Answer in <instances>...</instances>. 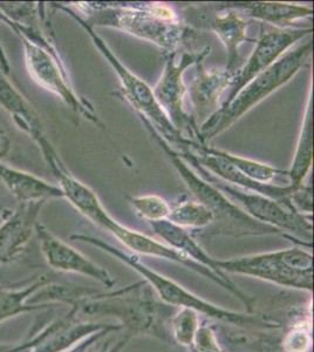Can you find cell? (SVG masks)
<instances>
[{
    "label": "cell",
    "instance_id": "6da1fadb",
    "mask_svg": "<svg viewBox=\"0 0 314 352\" xmlns=\"http://www.w3.org/2000/svg\"><path fill=\"white\" fill-rule=\"evenodd\" d=\"M80 12L87 13L84 19L92 28L107 26L139 36L159 46L166 56L176 50L187 34L172 10L164 5L148 6H108L96 3H73Z\"/></svg>",
    "mask_w": 314,
    "mask_h": 352
},
{
    "label": "cell",
    "instance_id": "7a4b0ae2",
    "mask_svg": "<svg viewBox=\"0 0 314 352\" xmlns=\"http://www.w3.org/2000/svg\"><path fill=\"white\" fill-rule=\"evenodd\" d=\"M311 54L312 41L282 54L275 64L271 65L243 88L227 107L217 109L204 121L199 133V142L205 144L221 133L225 132L256 104L287 84L309 63Z\"/></svg>",
    "mask_w": 314,
    "mask_h": 352
},
{
    "label": "cell",
    "instance_id": "3957f363",
    "mask_svg": "<svg viewBox=\"0 0 314 352\" xmlns=\"http://www.w3.org/2000/svg\"><path fill=\"white\" fill-rule=\"evenodd\" d=\"M24 45L25 64L33 81L64 101L76 114L101 124L92 104L76 94L68 72L47 28H30L20 33Z\"/></svg>",
    "mask_w": 314,
    "mask_h": 352
},
{
    "label": "cell",
    "instance_id": "277c9868",
    "mask_svg": "<svg viewBox=\"0 0 314 352\" xmlns=\"http://www.w3.org/2000/svg\"><path fill=\"white\" fill-rule=\"evenodd\" d=\"M142 121L151 135L154 136V139L159 142L161 148H164V152L169 155L176 170L187 184L188 188L190 189V192L194 194V197L197 199L199 204H203L204 207L212 214L214 223H218L217 229L219 232L230 234L234 236L280 234L278 229L252 219L240 207H238L237 204L232 202L224 192L216 188L214 184L208 182L202 176L197 175V173L188 166L187 162L176 153L175 149L169 146L154 131L148 121L144 119H142Z\"/></svg>",
    "mask_w": 314,
    "mask_h": 352
},
{
    "label": "cell",
    "instance_id": "5b68a950",
    "mask_svg": "<svg viewBox=\"0 0 314 352\" xmlns=\"http://www.w3.org/2000/svg\"><path fill=\"white\" fill-rule=\"evenodd\" d=\"M72 241H79L85 243L92 244L98 248L102 249L108 254H111L120 261L129 265L131 269H134L137 274L144 277L148 283L153 287V289L157 292L159 298L164 300V303L174 307H179L181 309H190L197 314H202L205 316L214 318V320L227 322L230 324L239 325V327H247V325H255L262 328H278V324H273L271 322H264L260 318L255 316H245L242 314L229 311L225 309L219 308L217 305H211L207 300H204L201 297H197L194 294H191L189 290L183 288L182 285L176 283L175 280H170L168 277L161 275L155 270L147 267L146 264L142 263L136 255H131L128 252H124L121 249L115 248L111 244L106 243L104 241L96 239V237L84 235V234H76L71 236Z\"/></svg>",
    "mask_w": 314,
    "mask_h": 352
},
{
    "label": "cell",
    "instance_id": "8992f818",
    "mask_svg": "<svg viewBox=\"0 0 314 352\" xmlns=\"http://www.w3.org/2000/svg\"><path fill=\"white\" fill-rule=\"evenodd\" d=\"M53 8L67 13L68 16L73 18L88 33V36H91L93 44L96 45L99 52L104 56V59L115 71L126 100L135 109L136 112L139 113V118L148 121L154 131L169 146L176 144V146H181V148H183L187 138L182 136V133L179 132L172 122L169 120L167 114L156 100L153 88L148 86V84H146L139 76H136L135 73L131 72L127 66H124L122 61L120 60L109 46L106 44V41L96 32L94 28L88 25L81 16H78L74 10L68 8L67 5L61 4H54Z\"/></svg>",
    "mask_w": 314,
    "mask_h": 352
},
{
    "label": "cell",
    "instance_id": "52a82bcc",
    "mask_svg": "<svg viewBox=\"0 0 314 352\" xmlns=\"http://www.w3.org/2000/svg\"><path fill=\"white\" fill-rule=\"evenodd\" d=\"M216 265L223 272L255 277L287 288L307 292L313 289V256L304 249L291 248L231 260H216Z\"/></svg>",
    "mask_w": 314,
    "mask_h": 352
},
{
    "label": "cell",
    "instance_id": "ba28073f",
    "mask_svg": "<svg viewBox=\"0 0 314 352\" xmlns=\"http://www.w3.org/2000/svg\"><path fill=\"white\" fill-rule=\"evenodd\" d=\"M199 169L201 176L208 182L214 184L216 188L224 192L232 202H238V207L250 215L252 219L267 224L270 227L290 232L302 240V243L310 247L312 243V223L310 217L297 212L292 204H284L256 192H243L240 189L234 188L223 181L216 179L199 164H191Z\"/></svg>",
    "mask_w": 314,
    "mask_h": 352
},
{
    "label": "cell",
    "instance_id": "9c48e42d",
    "mask_svg": "<svg viewBox=\"0 0 314 352\" xmlns=\"http://www.w3.org/2000/svg\"><path fill=\"white\" fill-rule=\"evenodd\" d=\"M40 152L44 156L48 168L56 176L63 197L67 199L73 207L82 214L86 219L99 226L101 228L107 229L108 224L114 220L104 209L96 192L88 186L78 180L72 173L68 170L64 161L61 160L53 144L48 141L46 135H43L36 141Z\"/></svg>",
    "mask_w": 314,
    "mask_h": 352
},
{
    "label": "cell",
    "instance_id": "30bf717a",
    "mask_svg": "<svg viewBox=\"0 0 314 352\" xmlns=\"http://www.w3.org/2000/svg\"><path fill=\"white\" fill-rule=\"evenodd\" d=\"M312 33V28H287L279 30L275 28L272 31L264 33L256 45L254 52L251 53L245 65L240 69L236 71L232 79L227 99L223 101L222 106L218 109L227 107L231 101L234 100L243 88L245 87L256 76L264 72L275 64L279 58L285 54L297 41Z\"/></svg>",
    "mask_w": 314,
    "mask_h": 352
},
{
    "label": "cell",
    "instance_id": "8fae6325",
    "mask_svg": "<svg viewBox=\"0 0 314 352\" xmlns=\"http://www.w3.org/2000/svg\"><path fill=\"white\" fill-rule=\"evenodd\" d=\"M210 53V48L201 52L183 53L179 61L176 60V53L167 56L164 71L155 88L153 89L156 100L167 114L169 120L179 132L191 127V119L184 111V96L187 87L183 76L188 68L199 65Z\"/></svg>",
    "mask_w": 314,
    "mask_h": 352
},
{
    "label": "cell",
    "instance_id": "7c38bea8",
    "mask_svg": "<svg viewBox=\"0 0 314 352\" xmlns=\"http://www.w3.org/2000/svg\"><path fill=\"white\" fill-rule=\"evenodd\" d=\"M39 240L40 252L51 268L56 272L78 274L91 277L107 288L115 285L114 280L104 268L94 263L76 249L54 236L43 224L38 223L36 228Z\"/></svg>",
    "mask_w": 314,
    "mask_h": 352
},
{
    "label": "cell",
    "instance_id": "4fadbf2b",
    "mask_svg": "<svg viewBox=\"0 0 314 352\" xmlns=\"http://www.w3.org/2000/svg\"><path fill=\"white\" fill-rule=\"evenodd\" d=\"M45 202L19 204L0 224V264L11 263L27 247L38 226Z\"/></svg>",
    "mask_w": 314,
    "mask_h": 352
},
{
    "label": "cell",
    "instance_id": "5bb4252c",
    "mask_svg": "<svg viewBox=\"0 0 314 352\" xmlns=\"http://www.w3.org/2000/svg\"><path fill=\"white\" fill-rule=\"evenodd\" d=\"M0 181L19 204L45 202L63 197L58 186L30 173L13 168L0 161Z\"/></svg>",
    "mask_w": 314,
    "mask_h": 352
},
{
    "label": "cell",
    "instance_id": "9a60e30c",
    "mask_svg": "<svg viewBox=\"0 0 314 352\" xmlns=\"http://www.w3.org/2000/svg\"><path fill=\"white\" fill-rule=\"evenodd\" d=\"M6 73L0 68V104L11 116L14 124L36 142L45 135L41 120L31 104L8 80Z\"/></svg>",
    "mask_w": 314,
    "mask_h": 352
},
{
    "label": "cell",
    "instance_id": "2e32d148",
    "mask_svg": "<svg viewBox=\"0 0 314 352\" xmlns=\"http://www.w3.org/2000/svg\"><path fill=\"white\" fill-rule=\"evenodd\" d=\"M153 232H155L156 236H159L164 243L167 244L177 252H182L183 255L189 257L196 263L203 265L205 268L210 269L216 272L217 275L230 280L225 272H221L216 265L215 258L208 254L199 242L191 236L190 232L187 229L181 228L176 224L171 223L168 220L157 221V222H149Z\"/></svg>",
    "mask_w": 314,
    "mask_h": 352
},
{
    "label": "cell",
    "instance_id": "e0dca14e",
    "mask_svg": "<svg viewBox=\"0 0 314 352\" xmlns=\"http://www.w3.org/2000/svg\"><path fill=\"white\" fill-rule=\"evenodd\" d=\"M47 276L34 277L19 285H0V323L14 318L26 312L47 308L51 305H30L28 300L39 289L49 283Z\"/></svg>",
    "mask_w": 314,
    "mask_h": 352
},
{
    "label": "cell",
    "instance_id": "ac0fdd59",
    "mask_svg": "<svg viewBox=\"0 0 314 352\" xmlns=\"http://www.w3.org/2000/svg\"><path fill=\"white\" fill-rule=\"evenodd\" d=\"M197 66L199 74L191 88V98L199 116H205L207 120L209 111H212V114L217 111L216 106L219 98L227 87H230L234 76L225 69L208 72L201 64Z\"/></svg>",
    "mask_w": 314,
    "mask_h": 352
},
{
    "label": "cell",
    "instance_id": "d6986e66",
    "mask_svg": "<svg viewBox=\"0 0 314 352\" xmlns=\"http://www.w3.org/2000/svg\"><path fill=\"white\" fill-rule=\"evenodd\" d=\"M247 25L249 21L234 11L221 16L217 14L210 21L211 30L217 34L219 41H222L227 50V64L225 71L230 73L231 76H235L236 74V67L239 59V46L249 41L247 36Z\"/></svg>",
    "mask_w": 314,
    "mask_h": 352
},
{
    "label": "cell",
    "instance_id": "ffe728a7",
    "mask_svg": "<svg viewBox=\"0 0 314 352\" xmlns=\"http://www.w3.org/2000/svg\"><path fill=\"white\" fill-rule=\"evenodd\" d=\"M238 8L247 10L249 16L258 21L275 25L279 30L290 28L295 21H302L313 14V8L307 5L278 3V1H260L236 4Z\"/></svg>",
    "mask_w": 314,
    "mask_h": 352
},
{
    "label": "cell",
    "instance_id": "44dd1931",
    "mask_svg": "<svg viewBox=\"0 0 314 352\" xmlns=\"http://www.w3.org/2000/svg\"><path fill=\"white\" fill-rule=\"evenodd\" d=\"M313 162V131H312V111L311 102L307 106L306 114L302 124V132L299 135L295 159L292 167L287 172L289 184L293 189L304 186V181L310 173Z\"/></svg>",
    "mask_w": 314,
    "mask_h": 352
},
{
    "label": "cell",
    "instance_id": "7402d4cb",
    "mask_svg": "<svg viewBox=\"0 0 314 352\" xmlns=\"http://www.w3.org/2000/svg\"><path fill=\"white\" fill-rule=\"evenodd\" d=\"M167 220L184 229L207 228L214 223L212 214L199 201H186L176 204L170 209Z\"/></svg>",
    "mask_w": 314,
    "mask_h": 352
},
{
    "label": "cell",
    "instance_id": "603a6c76",
    "mask_svg": "<svg viewBox=\"0 0 314 352\" xmlns=\"http://www.w3.org/2000/svg\"><path fill=\"white\" fill-rule=\"evenodd\" d=\"M217 151H218L219 155H222L225 160L229 161L235 168L238 169L239 172L247 175L251 180L257 181L260 184H275L273 181L277 179V176H287V172L279 170L275 167H271L269 164L245 159L242 156L234 155V154L224 152L221 149H217Z\"/></svg>",
    "mask_w": 314,
    "mask_h": 352
},
{
    "label": "cell",
    "instance_id": "cb8c5ba5",
    "mask_svg": "<svg viewBox=\"0 0 314 352\" xmlns=\"http://www.w3.org/2000/svg\"><path fill=\"white\" fill-rule=\"evenodd\" d=\"M199 329L197 312L190 309H181V311L171 318V333L176 342L186 348H192Z\"/></svg>",
    "mask_w": 314,
    "mask_h": 352
},
{
    "label": "cell",
    "instance_id": "d4e9b609",
    "mask_svg": "<svg viewBox=\"0 0 314 352\" xmlns=\"http://www.w3.org/2000/svg\"><path fill=\"white\" fill-rule=\"evenodd\" d=\"M129 202L136 214L148 222L167 220L170 212V204L157 195L129 197Z\"/></svg>",
    "mask_w": 314,
    "mask_h": 352
},
{
    "label": "cell",
    "instance_id": "484cf974",
    "mask_svg": "<svg viewBox=\"0 0 314 352\" xmlns=\"http://www.w3.org/2000/svg\"><path fill=\"white\" fill-rule=\"evenodd\" d=\"M282 343L287 352H306L311 346L310 327H295L287 333Z\"/></svg>",
    "mask_w": 314,
    "mask_h": 352
},
{
    "label": "cell",
    "instance_id": "4316f807",
    "mask_svg": "<svg viewBox=\"0 0 314 352\" xmlns=\"http://www.w3.org/2000/svg\"><path fill=\"white\" fill-rule=\"evenodd\" d=\"M191 350L192 352H224L219 346L215 333L208 327H199Z\"/></svg>",
    "mask_w": 314,
    "mask_h": 352
},
{
    "label": "cell",
    "instance_id": "83f0119b",
    "mask_svg": "<svg viewBox=\"0 0 314 352\" xmlns=\"http://www.w3.org/2000/svg\"><path fill=\"white\" fill-rule=\"evenodd\" d=\"M290 202L293 208L304 215H311L312 212V190L310 187L302 186L299 188L293 189L291 194Z\"/></svg>",
    "mask_w": 314,
    "mask_h": 352
},
{
    "label": "cell",
    "instance_id": "f1b7e54d",
    "mask_svg": "<svg viewBox=\"0 0 314 352\" xmlns=\"http://www.w3.org/2000/svg\"><path fill=\"white\" fill-rule=\"evenodd\" d=\"M117 330H120V329H106L102 331L96 332L87 338H85L84 340L79 342L78 344L73 345L72 348L67 349V350L63 352H87L88 349L91 348L94 343H96L100 338L106 336L111 331H117Z\"/></svg>",
    "mask_w": 314,
    "mask_h": 352
},
{
    "label": "cell",
    "instance_id": "f546056e",
    "mask_svg": "<svg viewBox=\"0 0 314 352\" xmlns=\"http://www.w3.org/2000/svg\"><path fill=\"white\" fill-rule=\"evenodd\" d=\"M12 142L10 139L8 131L5 129L4 124L0 121V161L5 159L8 155V153L11 151Z\"/></svg>",
    "mask_w": 314,
    "mask_h": 352
},
{
    "label": "cell",
    "instance_id": "4dcf8cb0",
    "mask_svg": "<svg viewBox=\"0 0 314 352\" xmlns=\"http://www.w3.org/2000/svg\"><path fill=\"white\" fill-rule=\"evenodd\" d=\"M131 337V336L124 337V338L120 340L119 342H116V343L108 342L107 344H104L99 352H121V350L128 344Z\"/></svg>",
    "mask_w": 314,
    "mask_h": 352
},
{
    "label": "cell",
    "instance_id": "1f68e13d",
    "mask_svg": "<svg viewBox=\"0 0 314 352\" xmlns=\"http://www.w3.org/2000/svg\"><path fill=\"white\" fill-rule=\"evenodd\" d=\"M30 343L28 340L21 342L19 344H6V343H0V352H19L20 350L26 348Z\"/></svg>",
    "mask_w": 314,
    "mask_h": 352
},
{
    "label": "cell",
    "instance_id": "d6a6232c",
    "mask_svg": "<svg viewBox=\"0 0 314 352\" xmlns=\"http://www.w3.org/2000/svg\"><path fill=\"white\" fill-rule=\"evenodd\" d=\"M33 346V337H31L30 338V343H28L27 346L26 348L23 349V350H20L19 352H30V350H31V348Z\"/></svg>",
    "mask_w": 314,
    "mask_h": 352
}]
</instances>
